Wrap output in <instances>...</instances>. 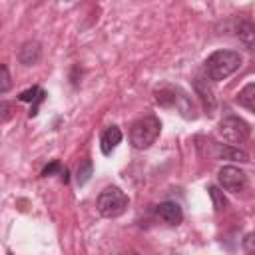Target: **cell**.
I'll return each instance as SVG.
<instances>
[{
	"mask_svg": "<svg viewBox=\"0 0 255 255\" xmlns=\"http://www.w3.org/2000/svg\"><path fill=\"white\" fill-rule=\"evenodd\" d=\"M241 66V56L235 50H215L213 54L207 56L203 70L205 76L211 82H221L225 78H229L233 72H237Z\"/></svg>",
	"mask_w": 255,
	"mask_h": 255,
	"instance_id": "6da1fadb",
	"label": "cell"
},
{
	"mask_svg": "<svg viewBox=\"0 0 255 255\" xmlns=\"http://www.w3.org/2000/svg\"><path fill=\"white\" fill-rule=\"evenodd\" d=\"M10 90V74L6 66H0V94H6Z\"/></svg>",
	"mask_w": 255,
	"mask_h": 255,
	"instance_id": "e0dca14e",
	"label": "cell"
},
{
	"mask_svg": "<svg viewBox=\"0 0 255 255\" xmlns=\"http://www.w3.org/2000/svg\"><path fill=\"white\" fill-rule=\"evenodd\" d=\"M40 58H42V46H40V42H36V40L24 42V44L20 46V50H18V60H20V64H24V66H34V64L40 62Z\"/></svg>",
	"mask_w": 255,
	"mask_h": 255,
	"instance_id": "ba28073f",
	"label": "cell"
},
{
	"mask_svg": "<svg viewBox=\"0 0 255 255\" xmlns=\"http://www.w3.org/2000/svg\"><path fill=\"white\" fill-rule=\"evenodd\" d=\"M64 169H66V167H62V165H60V161H58V159H54L50 165H46V167L42 169V177H48V175H52V173H56V171L62 175V173H64Z\"/></svg>",
	"mask_w": 255,
	"mask_h": 255,
	"instance_id": "ac0fdd59",
	"label": "cell"
},
{
	"mask_svg": "<svg viewBox=\"0 0 255 255\" xmlns=\"http://www.w3.org/2000/svg\"><path fill=\"white\" fill-rule=\"evenodd\" d=\"M155 213H157V217L161 221H165L169 225H179L183 221V211H181L179 203H175V201H163V203H159L155 207Z\"/></svg>",
	"mask_w": 255,
	"mask_h": 255,
	"instance_id": "52a82bcc",
	"label": "cell"
},
{
	"mask_svg": "<svg viewBox=\"0 0 255 255\" xmlns=\"http://www.w3.org/2000/svg\"><path fill=\"white\" fill-rule=\"evenodd\" d=\"M235 102H237L241 108H245V110H249V112L255 114V82L245 84V86L239 90Z\"/></svg>",
	"mask_w": 255,
	"mask_h": 255,
	"instance_id": "4fadbf2b",
	"label": "cell"
},
{
	"mask_svg": "<svg viewBox=\"0 0 255 255\" xmlns=\"http://www.w3.org/2000/svg\"><path fill=\"white\" fill-rule=\"evenodd\" d=\"M213 151L217 159H231V161H249V155L233 145H223V143H213Z\"/></svg>",
	"mask_w": 255,
	"mask_h": 255,
	"instance_id": "8fae6325",
	"label": "cell"
},
{
	"mask_svg": "<svg viewBox=\"0 0 255 255\" xmlns=\"http://www.w3.org/2000/svg\"><path fill=\"white\" fill-rule=\"evenodd\" d=\"M92 171H94V163H92V159H84V161H80L78 171H76V183H78L80 187L86 185L88 179L92 177Z\"/></svg>",
	"mask_w": 255,
	"mask_h": 255,
	"instance_id": "9a60e30c",
	"label": "cell"
},
{
	"mask_svg": "<svg viewBox=\"0 0 255 255\" xmlns=\"http://www.w3.org/2000/svg\"><path fill=\"white\" fill-rule=\"evenodd\" d=\"M161 131V122L153 116V114H147L139 120H135L129 128V143L135 147V149H147L159 135Z\"/></svg>",
	"mask_w": 255,
	"mask_h": 255,
	"instance_id": "7a4b0ae2",
	"label": "cell"
},
{
	"mask_svg": "<svg viewBox=\"0 0 255 255\" xmlns=\"http://www.w3.org/2000/svg\"><path fill=\"white\" fill-rule=\"evenodd\" d=\"M122 141V129L118 126H110L104 129L102 137H100V149L104 155H112V151L118 147V143Z\"/></svg>",
	"mask_w": 255,
	"mask_h": 255,
	"instance_id": "9c48e42d",
	"label": "cell"
},
{
	"mask_svg": "<svg viewBox=\"0 0 255 255\" xmlns=\"http://www.w3.org/2000/svg\"><path fill=\"white\" fill-rule=\"evenodd\" d=\"M217 181H219L221 189L231 191V193H239L247 185V175L243 169H239L235 165H223L217 171Z\"/></svg>",
	"mask_w": 255,
	"mask_h": 255,
	"instance_id": "8992f818",
	"label": "cell"
},
{
	"mask_svg": "<svg viewBox=\"0 0 255 255\" xmlns=\"http://www.w3.org/2000/svg\"><path fill=\"white\" fill-rule=\"evenodd\" d=\"M235 34L239 38V42L249 50L255 52V24L249 20H239L235 26Z\"/></svg>",
	"mask_w": 255,
	"mask_h": 255,
	"instance_id": "30bf717a",
	"label": "cell"
},
{
	"mask_svg": "<svg viewBox=\"0 0 255 255\" xmlns=\"http://www.w3.org/2000/svg\"><path fill=\"white\" fill-rule=\"evenodd\" d=\"M128 205H129L128 195L120 187H116V185H108L106 189H102L98 199H96V207H98L100 215L108 217V219L120 217L122 213H126Z\"/></svg>",
	"mask_w": 255,
	"mask_h": 255,
	"instance_id": "3957f363",
	"label": "cell"
},
{
	"mask_svg": "<svg viewBox=\"0 0 255 255\" xmlns=\"http://www.w3.org/2000/svg\"><path fill=\"white\" fill-rule=\"evenodd\" d=\"M44 96H46V94H44V92H42L38 86H32L30 90H24V92H22L18 98H20L22 102H34L32 112H30V118H32V116H36V114H38V104L44 100Z\"/></svg>",
	"mask_w": 255,
	"mask_h": 255,
	"instance_id": "5bb4252c",
	"label": "cell"
},
{
	"mask_svg": "<svg viewBox=\"0 0 255 255\" xmlns=\"http://www.w3.org/2000/svg\"><path fill=\"white\" fill-rule=\"evenodd\" d=\"M243 249H245L247 253H255V231H251V233L245 235V239H243Z\"/></svg>",
	"mask_w": 255,
	"mask_h": 255,
	"instance_id": "d6986e66",
	"label": "cell"
},
{
	"mask_svg": "<svg viewBox=\"0 0 255 255\" xmlns=\"http://www.w3.org/2000/svg\"><path fill=\"white\" fill-rule=\"evenodd\" d=\"M155 102H157L159 106H165V108L175 106L183 118H195L191 100H189L187 94H185L183 90H179V88L163 86V88L155 90Z\"/></svg>",
	"mask_w": 255,
	"mask_h": 255,
	"instance_id": "277c9868",
	"label": "cell"
},
{
	"mask_svg": "<svg viewBox=\"0 0 255 255\" xmlns=\"http://www.w3.org/2000/svg\"><path fill=\"white\" fill-rule=\"evenodd\" d=\"M217 131H219V135L225 141H229L231 145H235V143H243L249 137L251 128H249V124L243 118H239V116H227V118H223L219 122Z\"/></svg>",
	"mask_w": 255,
	"mask_h": 255,
	"instance_id": "5b68a950",
	"label": "cell"
},
{
	"mask_svg": "<svg viewBox=\"0 0 255 255\" xmlns=\"http://www.w3.org/2000/svg\"><path fill=\"white\" fill-rule=\"evenodd\" d=\"M207 191H209V197H211V201H213L215 211H223V209L227 207V199H225L223 191H221L217 185H209Z\"/></svg>",
	"mask_w": 255,
	"mask_h": 255,
	"instance_id": "2e32d148",
	"label": "cell"
},
{
	"mask_svg": "<svg viewBox=\"0 0 255 255\" xmlns=\"http://www.w3.org/2000/svg\"><path fill=\"white\" fill-rule=\"evenodd\" d=\"M193 88H195V92L199 94V98H201V102H203L205 110L211 114V112L215 110V96H213V90H211L209 82H207V80H203V78H195Z\"/></svg>",
	"mask_w": 255,
	"mask_h": 255,
	"instance_id": "7c38bea8",
	"label": "cell"
}]
</instances>
